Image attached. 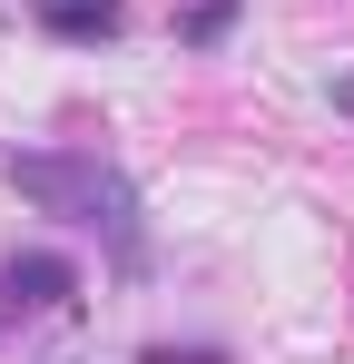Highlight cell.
I'll return each mask as SVG.
<instances>
[{
    "label": "cell",
    "mask_w": 354,
    "mask_h": 364,
    "mask_svg": "<svg viewBox=\"0 0 354 364\" xmlns=\"http://www.w3.org/2000/svg\"><path fill=\"white\" fill-rule=\"evenodd\" d=\"M40 20H50L59 40H109L128 10H118V0H40Z\"/></svg>",
    "instance_id": "3957f363"
},
{
    "label": "cell",
    "mask_w": 354,
    "mask_h": 364,
    "mask_svg": "<svg viewBox=\"0 0 354 364\" xmlns=\"http://www.w3.org/2000/svg\"><path fill=\"white\" fill-rule=\"evenodd\" d=\"M79 296V266L69 256H10L0 266V325L10 315H50V305H69Z\"/></svg>",
    "instance_id": "7a4b0ae2"
},
{
    "label": "cell",
    "mask_w": 354,
    "mask_h": 364,
    "mask_svg": "<svg viewBox=\"0 0 354 364\" xmlns=\"http://www.w3.org/2000/svg\"><path fill=\"white\" fill-rule=\"evenodd\" d=\"M0 178L20 187L30 207H50V217H69V227H99L118 256H138V187L118 178L99 148H20Z\"/></svg>",
    "instance_id": "6da1fadb"
},
{
    "label": "cell",
    "mask_w": 354,
    "mask_h": 364,
    "mask_svg": "<svg viewBox=\"0 0 354 364\" xmlns=\"http://www.w3.org/2000/svg\"><path fill=\"white\" fill-rule=\"evenodd\" d=\"M227 20H236V0H197V10H187V40H217Z\"/></svg>",
    "instance_id": "277c9868"
},
{
    "label": "cell",
    "mask_w": 354,
    "mask_h": 364,
    "mask_svg": "<svg viewBox=\"0 0 354 364\" xmlns=\"http://www.w3.org/2000/svg\"><path fill=\"white\" fill-rule=\"evenodd\" d=\"M148 364H227V355H217V345H187V355H177V345H158Z\"/></svg>",
    "instance_id": "5b68a950"
}]
</instances>
